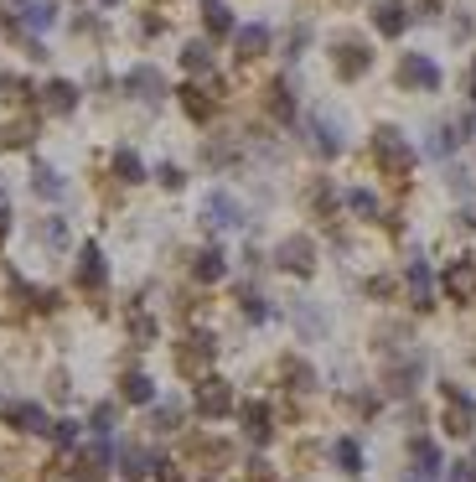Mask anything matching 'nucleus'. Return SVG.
Listing matches in <instances>:
<instances>
[{
    "instance_id": "26",
    "label": "nucleus",
    "mask_w": 476,
    "mask_h": 482,
    "mask_svg": "<svg viewBox=\"0 0 476 482\" xmlns=\"http://www.w3.org/2000/svg\"><path fill=\"white\" fill-rule=\"evenodd\" d=\"M466 93H472V99H476V62H472V68H466Z\"/></svg>"
},
{
    "instance_id": "16",
    "label": "nucleus",
    "mask_w": 476,
    "mask_h": 482,
    "mask_svg": "<svg viewBox=\"0 0 476 482\" xmlns=\"http://www.w3.org/2000/svg\"><path fill=\"white\" fill-rule=\"evenodd\" d=\"M223 275H228V260H223V249H202V254H197V280H223Z\"/></svg>"
},
{
    "instance_id": "9",
    "label": "nucleus",
    "mask_w": 476,
    "mask_h": 482,
    "mask_svg": "<svg viewBox=\"0 0 476 482\" xmlns=\"http://www.w3.org/2000/svg\"><path fill=\"white\" fill-rule=\"evenodd\" d=\"M373 27L384 31V36H399V31L409 27V5H404V0H384V5H373Z\"/></svg>"
},
{
    "instance_id": "20",
    "label": "nucleus",
    "mask_w": 476,
    "mask_h": 482,
    "mask_svg": "<svg viewBox=\"0 0 476 482\" xmlns=\"http://www.w3.org/2000/svg\"><path fill=\"white\" fill-rule=\"evenodd\" d=\"M181 109H186L192 120H208V115H212V99L202 89H181Z\"/></svg>"
},
{
    "instance_id": "25",
    "label": "nucleus",
    "mask_w": 476,
    "mask_h": 482,
    "mask_svg": "<svg viewBox=\"0 0 476 482\" xmlns=\"http://www.w3.org/2000/svg\"><path fill=\"white\" fill-rule=\"evenodd\" d=\"M337 456H342V467H347V472H357V446H347V441H342V446H337Z\"/></svg>"
},
{
    "instance_id": "4",
    "label": "nucleus",
    "mask_w": 476,
    "mask_h": 482,
    "mask_svg": "<svg viewBox=\"0 0 476 482\" xmlns=\"http://www.w3.org/2000/svg\"><path fill=\"white\" fill-rule=\"evenodd\" d=\"M202 218H208L212 229H238V223H243V208H238V197H228V192H208Z\"/></svg>"
},
{
    "instance_id": "17",
    "label": "nucleus",
    "mask_w": 476,
    "mask_h": 482,
    "mask_svg": "<svg viewBox=\"0 0 476 482\" xmlns=\"http://www.w3.org/2000/svg\"><path fill=\"white\" fill-rule=\"evenodd\" d=\"M115 177L119 181H146V166H140V156L130 151V146H124V151H115Z\"/></svg>"
},
{
    "instance_id": "28",
    "label": "nucleus",
    "mask_w": 476,
    "mask_h": 482,
    "mask_svg": "<svg viewBox=\"0 0 476 482\" xmlns=\"http://www.w3.org/2000/svg\"><path fill=\"white\" fill-rule=\"evenodd\" d=\"M104 5H119V0H104Z\"/></svg>"
},
{
    "instance_id": "15",
    "label": "nucleus",
    "mask_w": 476,
    "mask_h": 482,
    "mask_svg": "<svg viewBox=\"0 0 476 482\" xmlns=\"http://www.w3.org/2000/svg\"><path fill=\"white\" fill-rule=\"evenodd\" d=\"M202 27L212 36H223V31H234V11L223 5V0H202Z\"/></svg>"
},
{
    "instance_id": "27",
    "label": "nucleus",
    "mask_w": 476,
    "mask_h": 482,
    "mask_svg": "<svg viewBox=\"0 0 476 482\" xmlns=\"http://www.w3.org/2000/svg\"><path fill=\"white\" fill-rule=\"evenodd\" d=\"M5 234H11V213L0 208V239H5Z\"/></svg>"
},
{
    "instance_id": "24",
    "label": "nucleus",
    "mask_w": 476,
    "mask_h": 482,
    "mask_svg": "<svg viewBox=\"0 0 476 482\" xmlns=\"http://www.w3.org/2000/svg\"><path fill=\"white\" fill-rule=\"evenodd\" d=\"M155 177H161V187H171V192H177L181 181H186V177H181V166H161Z\"/></svg>"
},
{
    "instance_id": "10",
    "label": "nucleus",
    "mask_w": 476,
    "mask_h": 482,
    "mask_svg": "<svg viewBox=\"0 0 476 482\" xmlns=\"http://www.w3.org/2000/svg\"><path fill=\"white\" fill-rule=\"evenodd\" d=\"M446 291L456 296V301H472V296H476V265H472V260L450 265V275H446Z\"/></svg>"
},
{
    "instance_id": "21",
    "label": "nucleus",
    "mask_w": 476,
    "mask_h": 482,
    "mask_svg": "<svg viewBox=\"0 0 476 482\" xmlns=\"http://www.w3.org/2000/svg\"><path fill=\"white\" fill-rule=\"evenodd\" d=\"M347 208L362 213V218H373V213H378V197H373L368 187H353V192H347Z\"/></svg>"
},
{
    "instance_id": "12",
    "label": "nucleus",
    "mask_w": 476,
    "mask_h": 482,
    "mask_svg": "<svg viewBox=\"0 0 476 482\" xmlns=\"http://www.w3.org/2000/svg\"><path fill=\"white\" fill-rule=\"evenodd\" d=\"M409 296H415V306H430V296H435V275H430L424 260L409 265Z\"/></svg>"
},
{
    "instance_id": "2",
    "label": "nucleus",
    "mask_w": 476,
    "mask_h": 482,
    "mask_svg": "<svg viewBox=\"0 0 476 482\" xmlns=\"http://www.w3.org/2000/svg\"><path fill=\"white\" fill-rule=\"evenodd\" d=\"M378 161H384L388 172H399V177L415 166V151L404 146V135H399L393 125H384V130H378Z\"/></svg>"
},
{
    "instance_id": "1",
    "label": "nucleus",
    "mask_w": 476,
    "mask_h": 482,
    "mask_svg": "<svg viewBox=\"0 0 476 482\" xmlns=\"http://www.w3.org/2000/svg\"><path fill=\"white\" fill-rule=\"evenodd\" d=\"M399 89H415V93H435L440 89V68L424 58V52H409L399 62Z\"/></svg>"
},
{
    "instance_id": "8",
    "label": "nucleus",
    "mask_w": 476,
    "mask_h": 482,
    "mask_svg": "<svg viewBox=\"0 0 476 482\" xmlns=\"http://www.w3.org/2000/svg\"><path fill=\"white\" fill-rule=\"evenodd\" d=\"M124 89L135 93V99H161V93H166V78H161V73H155L150 62H140V68H130Z\"/></svg>"
},
{
    "instance_id": "6",
    "label": "nucleus",
    "mask_w": 476,
    "mask_h": 482,
    "mask_svg": "<svg viewBox=\"0 0 476 482\" xmlns=\"http://www.w3.org/2000/svg\"><path fill=\"white\" fill-rule=\"evenodd\" d=\"M274 254H280V265H285V270H296V275L316 270V249H311V239H300V234H296V239H285Z\"/></svg>"
},
{
    "instance_id": "7",
    "label": "nucleus",
    "mask_w": 476,
    "mask_h": 482,
    "mask_svg": "<svg viewBox=\"0 0 476 482\" xmlns=\"http://www.w3.org/2000/svg\"><path fill=\"white\" fill-rule=\"evenodd\" d=\"M16 27H27V31H47L52 21H58V5L52 0H16Z\"/></svg>"
},
{
    "instance_id": "23",
    "label": "nucleus",
    "mask_w": 476,
    "mask_h": 482,
    "mask_svg": "<svg viewBox=\"0 0 476 482\" xmlns=\"http://www.w3.org/2000/svg\"><path fill=\"white\" fill-rule=\"evenodd\" d=\"M124 394H130V399H150V379L146 374H130V379H124Z\"/></svg>"
},
{
    "instance_id": "18",
    "label": "nucleus",
    "mask_w": 476,
    "mask_h": 482,
    "mask_svg": "<svg viewBox=\"0 0 476 482\" xmlns=\"http://www.w3.org/2000/svg\"><path fill=\"white\" fill-rule=\"evenodd\" d=\"M181 62H186L192 73H212V47L208 42H192V47H181Z\"/></svg>"
},
{
    "instance_id": "22",
    "label": "nucleus",
    "mask_w": 476,
    "mask_h": 482,
    "mask_svg": "<svg viewBox=\"0 0 476 482\" xmlns=\"http://www.w3.org/2000/svg\"><path fill=\"white\" fill-rule=\"evenodd\" d=\"M31 187H36V197H62V177H58V172H47V166L36 172V181H31Z\"/></svg>"
},
{
    "instance_id": "3",
    "label": "nucleus",
    "mask_w": 476,
    "mask_h": 482,
    "mask_svg": "<svg viewBox=\"0 0 476 482\" xmlns=\"http://www.w3.org/2000/svg\"><path fill=\"white\" fill-rule=\"evenodd\" d=\"M305 135H311V151L316 156L342 151V125L331 120V115H311V120H305Z\"/></svg>"
},
{
    "instance_id": "13",
    "label": "nucleus",
    "mask_w": 476,
    "mask_h": 482,
    "mask_svg": "<svg viewBox=\"0 0 476 482\" xmlns=\"http://www.w3.org/2000/svg\"><path fill=\"white\" fill-rule=\"evenodd\" d=\"M42 93H47V109H52V115H73V109H78V89L62 84V78H58V84H47Z\"/></svg>"
},
{
    "instance_id": "11",
    "label": "nucleus",
    "mask_w": 476,
    "mask_h": 482,
    "mask_svg": "<svg viewBox=\"0 0 476 482\" xmlns=\"http://www.w3.org/2000/svg\"><path fill=\"white\" fill-rule=\"evenodd\" d=\"M104 254H99V244H83V254H78V285H104Z\"/></svg>"
},
{
    "instance_id": "19",
    "label": "nucleus",
    "mask_w": 476,
    "mask_h": 482,
    "mask_svg": "<svg viewBox=\"0 0 476 482\" xmlns=\"http://www.w3.org/2000/svg\"><path fill=\"white\" fill-rule=\"evenodd\" d=\"M197 405H202L208 415H223V410H228V390H223L218 379H208V390L197 394Z\"/></svg>"
},
{
    "instance_id": "5",
    "label": "nucleus",
    "mask_w": 476,
    "mask_h": 482,
    "mask_svg": "<svg viewBox=\"0 0 476 482\" xmlns=\"http://www.w3.org/2000/svg\"><path fill=\"white\" fill-rule=\"evenodd\" d=\"M368 68H373V52H368L362 42H337V73H342L347 84H353V78H362Z\"/></svg>"
},
{
    "instance_id": "14",
    "label": "nucleus",
    "mask_w": 476,
    "mask_h": 482,
    "mask_svg": "<svg viewBox=\"0 0 476 482\" xmlns=\"http://www.w3.org/2000/svg\"><path fill=\"white\" fill-rule=\"evenodd\" d=\"M265 47H269V27H259V21H254V27H243V31H238V58H243V62H249V58H259Z\"/></svg>"
}]
</instances>
